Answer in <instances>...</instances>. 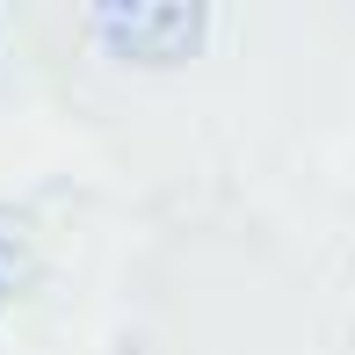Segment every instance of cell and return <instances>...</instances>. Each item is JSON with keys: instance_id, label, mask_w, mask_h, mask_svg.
<instances>
[{"instance_id": "6da1fadb", "label": "cell", "mask_w": 355, "mask_h": 355, "mask_svg": "<svg viewBox=\"0 0 355 355\" xmlns=\"http://www.w3.org/2000/svg\"><path fill=\"white\" fill-rule=\"evenodd\" d=\"M94 37L123 58V66H182L203 44V0H87Z\"/></svg>"}]
</instances>
